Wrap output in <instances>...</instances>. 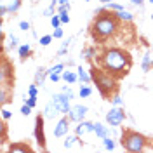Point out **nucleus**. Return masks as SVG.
Listing matches in <instances>:
<instances>
[{
    "instance_id": "nucleus-1",
    "label": "nucleus",
    "mask_w": 153,
    "mask_h": 153,
    "mask_svg": "<svg viewBox=\"0 0 153 153\" xmlns=\"http://www.w3.org/2000/svg\"><path fill=\"white\" fill-rule=\"evenodd\" d=\"M99 65L101 68H105L106 71L113 73L118 78V76H124L129 73V70L132 66V59H131V54L124 49L110 47L105 49L103 54L99 56Z\"/></svg>"
},
{
    "instance_id": "nucleus-2",
    "label": "nucleus",
    "mask_w": 153,
    "mask_h": 153,
    "mask_svg": "<svg viewBox=\"0 0 153 153\" xmlns=\"http://www.w3.org/2000/svg\"><path fill=\"white\" fill-rule=\"evenodd\" d=\"M118 30V19L115 18L113 10H103L99 14H96V19L91 25V35L94 38V42L101 44L108 40L110 37H113Z\"/></svg>"
},
{
    "instance_id": "nucleus-3",
    "label": "nucleus",
    "mask_w": 153,
    "mask_h": 153,
    "mask_svg": "<svg viewBox=\"0 0 153 153\" xmlns=\"http://www.w3.org/2000/svg\"><path fill=\"white\" fill-rule=\"evenodd\" d=\"M91 75H92V80L96 82V87H97V91L101 92L103 97H111L113 94H117L118 87H117V76L113 73L106 71L105 68L92 66Z\"/></svg>"
},
{
    "instance_id": "nucleus-4",
    "label": "nucleus",
    "mask_w": 153,
    "mask_h": 153,
    "mask_svg": "<svg viewBox=\"0 0 153 153\" xmlns=\"http://www.w3.org/2000/svg\"><path fill=\"white\" fill-rule=\"evenodd\" d=\"M120 143H122V148H124L125 152L141 153V152L146 150V146H148V139L144 137L143 134L136 132V131H131V129H125L124 132H122Z\"/></svg>"
},
{
    "instance_id": "nucleus-5",
    "label": "nucleus",
    "mask_w": 153,
    "mask_h": 153,
    "mask_svg": "<svg viewBox=\"0 0 153 153\" xmlns=\"http://www.w3.org/2000/svg\"><path fill=\"white\" fill-rule=\"evenodd\" d=\"M73 97H75L73 91H71L70 87H63V91L52 96V99H51V101L56 105V108L59 110V113H68V111H70V108H71L70 101H71Z\"/></svg>"
},
{
    "instance_id": "nucleus-6",
    "label": "nucleus",
    "mask_w": 153,
    "mask_h": 153,
    "mask_svg": "<svg viewBox=\"0 0 153 153\" xmlns=\"http://www.w3.org/2000/svg\"><path fill=\"white\" fill-rule=\"evenodd\" d=\"M124 120H125L124 106H113V108H110V111L106 113V122H108V125H111V127L122 125Z\"/></svg>"
},
{
    "instance_id": "nucleus-7",
    "label": "nucleus",
    "mask_w": 153,
    "mask_h": 153,
    "mask_svg": "<svg viewBox=\"0 0 153 153\" xmlns=\"http://www.w3.org/2000/svg\"><path fill=\"white\" fill-rule=\"evenodd\" d=\"M14 82V66L9 63V59L2 56V66H0V84H9Z\"/></svg>"
},
{
    "instance_id": "nucleus-8",
    "label": "nucleus",
    "mask_w": 153,
    "mask_h": 153,
    "mask_svg": "<svg viewBox=\"0 0 153 153\" xmlns=\"http://www.w3.org/2000/svg\"><path fill=\"white\" fill-rule=\"evenodd\" d=\"M44 115H38L37 118H35V139H37V144L40 146V150L42 152H47V146H45V132H44Z\"/></svg>"
},
{
    "instance_id": "nucleus-9",
    "label": "nucleus",
    "mask_w": 153,
    "mask_h": 153,
    "mask_svg": "<svg viewBox=\"0 0 153 153\" xmlns=\"http://www.w3.org/2000/svg\"><path fill=\"white\" fill-rule=\"evenodd\" d=\"M87 111H89V108L84 105H75L70 108V111H68V118L71 120V122H82L84 118H85Z\"/></svg>"
},
{
    "instance_id": "nucleus-10",
    "label": "nucleus",
    "mask_w": 153,
    "mask_h": 153,
    "mask_svg": "<svg viewBox=\"0 0 153 153\" xmlns=\"http://www.w3.org/2000/svg\"><path fill=\"white\" fill-rule=\"evenodd\" d=\"M70 118L68 117H63V118H59L57 120L56 127H54V136L56 137H63V136H66L68 134V129H70Z\"/></svg>"
},
{
    "instance_id": "nucleus-11",
    "label": "nucleus",
    "mask_w": 153,
    "mask_h": 153,
    "mask_svg": "<svg viewBox=\"0 0 153 153\" xmlns=\"http://www.w3.org/2000/svg\"><path fill=\"white\" fill-rule=\"evenodd\" d=\"M10 101H12V85L0 84V103H2V106H5Z\"/></svg>"
},
{
    "instance_id": "nucleus-12",
    "label": "nucleus",
    "mask_w": 153,
    "mask_h": 153,
    "mask_svg": "<svg viewBox=\"0 0 153 153\" xmlns=\"http://www.w3.org/2000/svg\"><path fill=\"white\" fill-rule=\"evenodd\" d=\"M94 129V122H87V120H82V122H76V127H75V134L76 136H85V134L92 132Z\"/></svg>"
},
{
    "instance_id": "nucleus-13",
    "label": "nucleus",
    "mask_w": 153,
    "mask_h": 153,
    "mask_svg": "<svg viewBox=\"0 0 153 153\" xmlns=\"http://www.w3.org/2000/svg\"><path fill=\"white\" fill-rule=\"evenodd\" d=\"M7 152L9 153H26V152H33V148L30 146L28 143H12L7 148Z\"/></svg>"
},
{
    "instance_id": "nucleus-14",
    "label": "nucleus",
    "mask_w": 153,
    "mask_h": 153,
    "mask_svg": "<svg viewBox=\"0 0 153 153\" xmlns=\"http://www.w3.org/2000/svg\"><path fill=\"white\" fill-rule=\"evenodd\" d=\"M57 115H61L59 110L56 108V105H54L52 101H49L47 105H45V110H44V117H45V118H54Z\"/></svg>"
},
{
    "instance_id": "nucleus-15",
    "label": "nucleus",
    "mask_w": 153,
    "mask_h": 153,
    "mask_svg": "<svg viewBox=\"0 0 153 153\" xmlns=\"http://www.w3.org/2000/svg\"><path fill=\"white\" fill-rule=\"evenodd\" d=\"M82 144V141H80V136H68L66 134V139H65V143H63V146L66 148V150H70V148H73V146H80Z\"/></svg>"
},
{
    "instance_id": "nucleus-16",
    "label": "nucleus",
    "mask_w": 153,
    "mask_h": 153,
    "mask_svg": "<svg viewBox=\"0 0 153 153\" xmlns=\"http://www.w3.org/2000/svg\"><path fill=\"white\" fill-rule=\"evenodd\" d=\"M113 14H115V18L118 19V21H125V23H131V21L134 19V14H132V12H129V10H125V9L115 10Z\"/></svg>"
},
{
    "instance_id": "nucleus-17",
    "label": "nucleus",
    "mask_w": 153,
    "mask_h": 153,
    "mask_svg": "<svg viewBox=\"0 0 153 153\" xmlns=\"http://www.w3.org/2000/svg\"><path fill=\"white\" fill-rule=\"evenodd\" d=\"M92 132L97 136V137H106L108 134H110V131H108V127H105V125L101 124V122H94V129H92Z\"/></svg>"
},
{
    "instance_id": "nucleus-18",
    "label": "nucleus",
    "mask_w": 153,
    "mask_h": 153,
    "mask_svg": "<svg viewBox=\"0 0 153 153\" xmlns=\"http://www.w3.org/2000/svg\"><path fill=\"white\" fill-rule=\"evenodd\" d=\"M47 76H49V70H45V68H38L37 73H35V84L42 87Z\"/></svg>"
},
{
    "instance_id": "nucleus-19",
    "label": "nucleus",
    "mask_w": 153,
    "mask_h": 153,
    "mask_svg": "<svg viewBox=\"0 0 153 153\" xmlns=\"http://www.w3.org/2000/svg\"><path fill=\"white\" fill-rule=\"evenodd\" d=\"M76 75H78V80H80L82 84H91V82H92V75H91L89 71H85L82 66L76 68Z\"/></svg>"
},
{
    "instance_id": "nucleus-20",
    "label": "nucleus",
    "mask_w": 153,
    "mask_h": 153,
    "mask_svg": "<svg viewBox=\"0 0 153 153\" xmlns=\"http://www.w3.org/2000/svg\"><path fill=\"white\" fill-rule=\"evenodd\" d=\"M2 4H5L7 5V9H9V14H16L21 7V0H2Z\"/></svg>"
},
{
    "instance_id": "nucleus-21",
    "label": "nucleus",
    "mask_w": 153,
    "mask_h": 153,
    "mask_svg": "<svg viewBox=\"0 0 153 153\" xmlns=\"http://www.w3.org/2000/svg\"><path fill=\"white\" fill-rule=\"evenodd\" d=\"M152 66H153V57L150 52H146L143 57V61H141V68H143V71H150Z\"/></svg>"
},
{
    "instance_id": "nucleus-22",
    "label": "nucleus",
    "mask_w": 153,
    "mask_h": 153,
    "mask_svg": "<svg viewBox=\"0 0 153 153\" xmlns=\"http://www.w3.org/2000/svg\"><path fill=\"white\" fill-rule=\"evenodd\" d=\"M18 54L21 59H26V57H30V54H31V47H30V44H21L18 47Z\"/></svg>"
},
{
    "instance_id": "nucleus-23",
    "label": "nucleus",
    "mask_w": 153,
    "mask_h": 153,
    "mask_svg": "<svg viewBox=\"0 0 153 153\" xmlns=\"http://www.w3.org/2000/svg\"><path fill=\"white\" fill-rule=\"evenodd\" d=\"M63 80H65V82H66V84H75L76 80H78V75H76L75 71H70V70H68V71H63Z\"/></svg>"
},
{
    "instance_id": "nucleus-24",
    "label": "nucleus",
    "mask_w": 153,
    "mask_h": 153,
    "mask_svg": "<svg viewBox=\"0 0 153 153\" xmlns=\"http://www.w3.org/2000/svg\"><path fill=\"white\" fill-rule=\"evenodd\" d=\"M94 56H96V47H85L80 52V57L82 59H87V61H91Z\"/></svg>"
},
{
    "instance_id": "nucleus-25",
    "label": "nucleus",
    "mask_w": 153,
    "mask_h": 153,
    "mask_svg": "<svg viewBox=\"0 0 153 153\" xmlns=\"http://www.w3.org/2000/svg\"><path fill=\"white\" fill-rule=\"evenodd\" d=\"M54 10H57V0H52V2H51V5H49L47 9H44V16L52 18V16H54Z\"/></svg>"
},
{
    "instance_id": "nucleus-26",
    "label": "nucleus",
    "mask_w": 153,
    "mask_h": 153,
    "mask_svg": "<svg viewBox=\"0 0 153 153\" xmlns=\"http://www.w3.org/2000/svg\"><path fill=\"white\" fill-rule=\"evenodd\" d=\"M92 94V89L89 87V84H84V85H80V91H78V96L84 99V97H89V96Z\"/></svg>"
},
{
    "instance_id": "nucleus-27",
    "label": "nucleus",
    "mask_w": 153,
    "mask_h": 153,
    "mask_svg": "<svg viewBox=\"0 0 153 153\" xmlns=\"http://www.w3.org/2000/svg\"><path fill=\"white\" fill-rule=\"evenodd\" d=\"M63 71H65V63H56L54 66L49 68V73H59V75H63Z\"/></svg>"
},
{
    "instance_id": "nucleus-28",
    "label": "nucleus",
    "mask_w": 153,
    "mask_h": 153,
    "mask_svg": "<svg viewBox=\"0 0 153 153\" xmlns=\"http://www.w3.org/2000/svg\"><path fill=\"white\" fill-rule=\"evenodd\" d=\"M103 144H105V148L108 150V152H113V150H115V141L110 137V136L103 137Z\"/></svg>"
},
{
    "instance_id": "nucleus-29",
    "label": "nucleus",
    "mask_w": 153,
    "mask_h": 153,
    "mask_svg": "<svg viewBox=\"0 0 153 153\" xmlns=\"http://www.w3.org/2000/svg\"><path fill=\"white\" fill-rule=\"evenodd\" d=\"M70 44H71V38L65 40V42H63V45H61V49L57 51V56H65V54L68 52V47H70Z\"/></svg>"
},
{
    "instance_id": "nucleus-30",
    "label": "nucleus",
    "mask_w": 153,
    "mask_h": 153,
    "mask_svg": "<svg viewBox=\"0 0 153 153\" xmlns=\"http://www.w3.org/2000/svg\"><path fill=\"white\" fill-rule=\"evenodd\" d=\"M7 120H2V125H0V131H2V139H0V143L4 144L7 141V124H5Z\"/></svg>"
},
{
    "instance_id": "nucleus-31",
    "label": "nucleus",
    "mask_w": 153,
    "mask_h": 153,
    "mask_svg": "<svg viewBox=\"0 0 153 153\" xmlns=\"http://www.w3.org/2000/svg\"><path fill=\"white\" fill-rule=\"evenodd\" d=\"M63 23H61V18H59V14H54L52 18H51V26L52 28H59Z\"/></svg>"
},
{
    "instance_id": "nucleus-32",
    "label": "nucleus",
    "mask_w": 153,
    "mask_h": 153,
    "mask_svg": "<svg viewBox=\"0 0 153 153\" xmlns=\"http://www.w3.org/2000/svg\"><path fill=\"white\" fill-rule=\"evenodd\" d=\"M52 35H44V37H40L38 38V42H40V45H44V47H47L49 44H51V42H52Z\"/></svg>"
},
{
    "instance_id": "nucleus-33",
    "label": "nucleus",
    "mask_w": 153,
    "mask_h": 153,
    "mask_svg": "<svg viewBox=\"0 0 153 153\" xmlns=\"http://www.w3.org/2000/svg\"><path fill=\"white\" fill-rule=\"evenodd\" d=\"M111 103H113V106H124V99L118 94H113L111 96Z\"/></svg>"
},
{
    "instance_id": "nucleus-34",
    "label": "nucleus",
    "mask_w": 153,
    "mask_h": 153,
    "mask_svg": "<svg viewBox=\"0 0 153 153\" xmlns=\"http://www.w3.org/2000/svg\"><path fill=\"white\" fill-rule=\"evenodd\" d=\"M18 44H19L18 37H16V35H10V37H9V47L10 49H16V47H18Z\"/></svg>"
},
{
    "instance_id": "nucleus-35",
    "label": "nucleus",
    "mask_w": 153,
    "mask_h": 153,
    "mask_svg": "<svg viewBox=\"0 0 153 153\" xmlns=\"http://www.w3.org/2000/svg\"><path fill=\"white\" fill-rule=\"evenodd\" d=\"M31 110H33V108H31L30 105H26V103H25V105L21 106V113L25 115V117H28V115L31 113Z\"/></svg>"
},
{
    "instance_id": "nucleus-36",
    "label": "nucleus",
    "mask_w": 153,
    "mask_h": 153,
    "mask_svg": "<svg viewBox=\"0 0 153 153\" xmlns=\"http://www.w3.org/2000/svg\"><path fill=\"white\" fill-rule=\"evenodd\" d=\"M38 94V85L37 84H31L28 87V96H37Z\"/></svg>"
},
{
    "instance_id": "nucleus-37",
    "label": "nucleus",
    "mask_w": 153,
    "mask_h": 153,
    "mask_svg": "<svg viewBox=\"0 0 153 153\" xmlns=\"http://www.w3.org/2000/svg\"><path fill=\"white\" fill-rule=\"evenodd\" d=\"M63 35H65V31H63L61 26H59V28H54V33H52V37L54 38H63Z\"/></svg>"
},
{
    "instance_id": "nucleus-38",
    "label": "nucleus",
    "mask_w": 153,
    "mask_h": 153,
    "mask_svg": "<svg viewBox=\"0 0 153 153\" xmlns=\"http://www.w3.org/2000/svg\"><path fill=\"white\" fill-rule=\"evenodd\" d=\"M12 117V111H9L7 108H2V120H9Z\"/></svg>"
},
{
    "instance_id": "nucleus-39",
    "label": "nucleus",
    "mask_w": 153,
    "mask_h": 153,
    "mask_svg": "<svg viewBox=\"0 0 153 153\" xmlns=\"http://www.w3.org/2000/svg\"><path fill=\"white\" fill-rule=\"evenodd\" d=\"M57 14H59V12H57ZM59 18H61V23H63V25L70 23V16H68V12H61V14H59Z\"/></svg>"
},
{
    "instance_id": "nucleus-40",
    "label": "nucleus",
    "mask_w": 153,
    "mask_h": 153,
    "mask_svg": "<svg viewBox=\"0 0 153 153\" xmlns=\"http://www.w3.org/2000/svg\"><path fill=\"white\" fill-rule=\"evenodd\" d=\"M19 28L23 30V31H28V30H31V26H30L28 21H21V23H19Z\"/></svg>"
},
{
    "instance_id": "nucleus-41",
    "label": "nucleus",
    "mask_w": 153,
    "mask_h": 153,
    "mask_svg": "<svg viewBox=\"0 0 153 153\" xmlns=\"http://www.w3.org/2000/svg\"><path fill=\"white\" fill-rule=\"evenodd\" d=\"M59 78H63L59 73H49V80L51 82H59Z\"/></svg>"
},
{
    "instance_id": "nucleus-42",
    "label": "nucleus",
    "mask_w": 153,
    "mask_h": 153,
    "mask_svg": "<svg viewBox=\"0 0 153 153\" xmlns=\"http://www.w3.org/2000/svg\"><path fill=\"white\" fill-rule=\"evenodd\" d=\"M71 9V5H66V7H63V5H57V12L61 14V12H70Z\"/></svg>"
},
{
    "instance_id": "nucleus-43",
    "label": "nucleus",
    "mask_w": 153,
    "mask_h": 153,
    "mask_svg": "<svg viewBox=\"0 0 153 153\" xmlns=\"http://www.w3.org/2000/svg\"><path fill=\"white\" fill-rule=\"evenodd\" d=\"M57 5H63V7H66V5H71V4H70V0H57Z\"/></svg>"
},
{
    "instance_id": "nucleus-44",
    "label": "nucleus",
    "mask_w": 153,
    "mask_h": 153,
    "mask_svg": "<svg viewBox=\"0 0 153 153\" xmlns=\"http://www.w3.org/2000/svg\"><path fill=\"white\" fill-rule=\"evenodd\" d=\"M144 0H131V4H134V5H143Z\"/></svg>"
},
{
    "instance_id": "nucleus-45",
    "label": "nucleus",
    "mask_w": 153,
    "mask_h": 153,
    "mask_svg": "<svg viewBox=\"0 0 153 153\" xmlns=\"http://www.w3.org/2000/svg\"><path fill=\"white\" fill-rule=\"evenodd\" d=\"M99 2H101L103 5H106V4H110V2H113V0H99Z\"/></svg>"
},
{
    "instance_id": "nucleus-46",
    "label": "nucleus",
    "mask_w": 153,
    "mask_h": 153,
    "mask_svg": "<svg viewBox=\"0 0 153 153\" xmlns=\"http://www.w3.org/2000/svg\"><path fill=\"white\" fill-rule=\"evenodd\" d=\"M148 2H150V4H153V0H148Z\"/></svg>"
},
{
    "instance_id": "nucleus-47",
    "label": "nucleus",
    "mask_w": 153,
    "mask_h": 153,
    "mask_svg": "<svg viewBox=\"0 0 153 153\" xmlns=\"http://www.w3.org/2000/svg\"><path fill=\"white\" fill-rule=\"evenodd\" d=\"M84 2H91V0H84Z\"/></svg>"
},
{
    "instance_id": "nucleus-48",
    "label": "nucleus",
    "mask_w": 153,
    "mask_h": 153,
    "mask_svg": "<svg viewBox=\"0 0 153 153\" xmlns=\"http://www.w3.org/2000/svg\"><path fill=\"white\" fill-rule=\"evenodd\" d=\"M152 19H153V14H152Z\"/></svg>"
}]
</instances>
